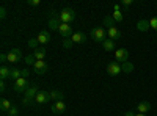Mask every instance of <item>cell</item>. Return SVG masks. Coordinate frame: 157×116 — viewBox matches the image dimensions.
<instances>
[{"label":"cell","mask_w":157,"mask_h":116,"mask_svg":"<svg viewBox=\"0 0 157 116\" xmlns=\"http://www.w3.org/2000/svg\"><path fill=\"white\" fill-rule=\"evenodd\" d=\"M0 61H2V63L8 61V57H6V54H2V55H0Z\"/></svg>","instance_id":"8d00e7d4"},{"label":"cell","mask_w":157,"mask_h":116,"mask_svg":"<svg viewBox=\"0 0 157 116\" xmlns=\"http://www.w3.org/2000/svg\"><path fill=\"white\" fill-rule=\"evenodd\" d=\"M69 39L74 43V44H83L86 41V36L85 33H80V32H74V35L69 38Z\"/></svg>","instance_id":"7c38bea8"},{"label":"cell","mask_w":157,"mask_h":116,"mask_svg":"<svg viewBox=\"0 0 157 116\" xmlns=\"http://www.w3.org/2000/svg\"><path fill=\"white\" fill-rule=\"evenodd\" d=\"M6 57H8V63H13V64L22 61V52L19 49H11L10 52L6 54Z\"/></svg>","instance_id":"3957f363"},{"label":"cell","mask_w":157,"mask_h":116,"mask_svg":"<svg viewBox=\"0 0 157 116\" xmlns=\"http://www.w3.org/2000/svg\"><path fill=\"white\" fill-rule=\"evenodd\" d=\"M90 36L93 38V41H94V43H101V44L109 38V36H107V32L104 30L102 27H96V28H93V30H91V33H90Z\"/></svg>","instance_id":"7a4b0ae2"},{"label":"cell","mask_w":157,"mask_h":116,"mask_svg":"<svg viewBox=\"0 0 157 116\" xmlns=\"http://www.w3.org/2000/svg\"><path fill=\"white\" fill-rule=\"evenodd\" d=\"M113 11H121V3H116V5H113Z\"/></svg>","instance_id":"74e56055"},{"label":"cell","mask_w":157,"mask_h":116,"mask_svg":"<svg viewBox=\"0 0 157 116\" xmlns=\"http://www.w3.org/2000/svg\"><path fill=\"white\" fill-rule=\"evenodd\" d=\"M121 68H123V71H124V72H132V69H134V66H132L130 63H124Z\"/></svg>","instance_id":"f546056e"},{"label":"cell","mask_w":157,"mask_h":116,"mask_svg":"<svg viewBox=\"0 0 157 116\" xmlns=\"http://www.w3.org/2000/svg\"><path fill=\"white\" fill-rule=\"evenodd\" d=\"M11 107H13V104H11L10 99H2L0 100V110H2L3 113H8Z\"/></svg>","instance_id":"e0dca14e"},{"label":"cell","mask_w":157,"mask_h":116,"mask_svg":"<svg viewBox=\"0 0 157 116\" xmlns=\"http://www.w3.org/2000/svg\"><path fill=\"white\" fill-rule=\"evenodd\" d=\"M22 104H24V105H30V104H35V100H32V99H29V97H24V99H22Z\"/></svg>","instance_id":"d6a6232c"},{"label":"cell","mask_w":157,"mask_h":116,"mask_svg":"<svg viewBox=\"0 0 157 116\" xmlns=\"http://www.w3.org/2000/svg\"><path fill=\"white\" fill-rule=\"evenodd\" d=\"M130 3H132V0H123V2H121V6L127 8V6H130Z\"/></svg>","instance_id":"836d02e7"},{"label":"cell","mask_w":157,"mask_h":116,"mask_svg":"<svg viewBox=\"0 0 157 116\" xmlns=\"http://www.w3.org/2000/svg\"><path fill=\"white\" fill-rule=\"evenodd\" d=\"M30 6H39V5H41V0H29V2H27Z\"/></svg>","instance_id":"4dcf8cb0"},{"label":"cell","mask_w":157,"mask_h":116,"mask_svg":"<svg viewBox=\"0 0 157 116\" xmlns=\"http://www.w3.org/2000/svg\"><path fill=\"white\" fill-rule=\"evenodd\" d=\"M39 91H41V89L38 88V85H35V83H33V85H30V86H29L27 91L24 93V97H29V99L35 100V97H36V94H38Z\"/></svg>","instance_id":"8fae6325"},{"label":"cell","mask_w":157,"mask_h":116,"mask_svg":"<svg viewBox=\"0 0 157 116\" xmlns=\"http://www.w3.org/2000/svg\"><path fill=\"white\" fill-rule=\"evenodd\" d=\"M21 77H22V71H21V69H17V68H11L10 79H14V80H17V79H21Z\"/></svg>","instance_id":"44dd1931"},{"label":"cell","mask_w":157,"mask_h":116,"mask_svg":"<svg viewBox=\"0 0 157 116\" xmlns=\"http://www.w3.org/2000/svg\"><path fill=\"white\" fill-rule=\"evenodd\" d=\"M149 110H151V104H149L148 100H141V102H138V104H137V111L138 113L146 114Z\"/></svg>","instance_id":"5bb4252c"},{"label":"cell","mask_w":157,"mask_h":116,"mask_svg":"<svg viewBox=\"0 0 157 116\" xmlns=\"http://www.w3.org/2000/svg\"><path fill=\"white\" fill-rule=\"evenodd\" d=\"M149 27H151L152 30H155V32H157V16L149 19Z\"/></svg>","instance_id":"f1b7e54d"},{"label":"cell","mask_w":157,"mask_h":116,"mask_svg":"<svg viewBox=\"0 0 157 116\" xmlns=\"http://www.w3.org/2000/svg\"><path fill=\"white\" fill-rule=\"evenodd\" d=\"M6 114H8V116H17V114H19V108L13 105V107L10 108V111H8Z\"/></svg>","instance_id":"4316f807"},{"label":"cell","mask_w":157,"mask_h":116,"mask_svg":"<svg viewBox=\"0 0 157 116\" xmlns=\"http://www.w3.org/2000/svg\"><path fill=\"white\" fill-rule=\"evenodd\" d=\"M107 36H109V39H112V41H118V39L123 38V33L116 27H110V28H107Z\"/></svg>","instance_id":"30bf717a"},{"label":"cell","mask_w":157,"mask_h":116,"mask_svg":"<svg viewBox=\"0 0 157 116\" xmlns=\"http://www.w3.org/2000/svg\"><path fill=\"white\" fill-rule=\"evenodd\" d=\"M102 47H104V50H105V52H112V50H115L116 49V46H115V41H112V39H107L102 43Z\"/></svg>","instance_id":"ac0fdd59"},{"label":"cell","mask_w":157,"mask_h":116,"mask_svg":"<svg viewBox=\"0 0 157 116\" xmlns=\"http://www.w3.org/2000/svg\"><path fill=\"white\" fill-rule=\"evenodd\" d=\"M33 69H35L36 74L43 75V74H46V72L49 71V66H47V63L43 60V61H36V63L33 64Z\"/></svg>","instance_id":"ba28073f"},{"label":"cell","mask_w":157,"mask_h":116,"mask_svg":"<svg viewBox=\"0 0 157 116\" xmlns=\"http://www.w3.org/2000/svg\"><path fill=\"white\" fill-rule=\"evenodd\" d=\"M112 16H113V19H115V22H123V11H113L112 13Z\"/></svg>","instance_id":"cb8c5ba5"},{"label":"cell","mask_w":157,"mask_h":116,"mask_svg":"<svg viewBox=\"0 0 157 116\" xmlns=\"http://www.w3.org/2000/svg\"><path fill=\"white\" fill-rule=\"evenodd\" d=\"M57 19H58L61 24H71V22L75 19V13H74V9H71V8H64V9H61V11L58 13Z\"/></svg>","instance_id":"6da1fadb"},{"label":"cell","mask_w":157,"mask_h":116,"mask_svg":"<svg viewBox=\"0 0 157 116\" xmlns=\"http://www.w3.org/2000/svg\"><path fill=\"white\" fill-rule=\"evenodd\" d=\"M33 57H35V60L36 61H43L44 60V57L47 55V50L44 49V47H38L36 50H33V54H32Z\"/></svg>","instance_id":"9a60e30c"},{"label":"cell","mask_w":157,"mask_h":116,"mask_svg":"<svg viewBox=\"0 0 157 116\" xmlns=\"http://www.w3.org/2000/svg\"><path fill=\"white\" fill-rule=\"evenodd\" d=\"M72 44H74V43H72L71 39H64V41H63V47H64V49H69Z\"/></svg>","instance_id":"1f68e13d"},{"label":"cell","mask_w":157,"mask_h":116,"mask_svg":"<svg viewBox=\"0 0 157 116\" xmlns=\"http://www.w3.org/2000/svg\"><path fill=\"white\" fill-rule=\"evenodd\" d=\"M47 25H49V28H50V30H58V28H60V25H61V22H60L58 19H50Z\"/></svg>","instance_id":"7402d4cb"},{"label":"cell","mask_w":157,"mask_h":116,"mask_svg":"<svg viewBox=\"0 0 157 116\" xmlns=\"http://www.w3.org/2000/svg\"><path fill=\"white\" fill-rule=\"evenodd\" d=\"M137 28H138L140 32H145V30L151 28V27H149V21H140V22L137 24Z\"/></svg>","instance_id":"603a6c76"},{"label":"cell","mask_w":157,"mask_h":116,"mask_svg":"<svg viewBox=\"0 0 157 116\" xmlns=\"http://www.w3.org/2000/svg\"><path fill=\"white\" fill-rule=\"evenodd\" d=\"M0 17H2V19H5V17H6V9H5V8L0 9Z\"/></svg>","instance_id":"e575fe53"},{"label":"cell","mask_w":157,"mask_h":116,"mask_svg":"<svg viewBox=\"0 0 157 116\" xmlns=\"http://www.w3.org/2000/svg\"><path fill=\"white\" fill-rule=\"evenodd\" d=\"M10 72H11V69L6 68L5 64H2V68H0V79H2V80H6L8 77H10Z\"/></svg>","instance_id":"ffe728a7"},{"label":"cell","mask_w":157,"mask_h":116,"mask_svg":"<svg viewBox=\"0 0 157 116\" xmlns=\"http://www.w3.org/2000/svg\"><path fill=\"white\" fill-rule=\"evenodd\" d=\"M104 24H105L109 28H110V27H115V19H113V16H105V17H104Z\"/></svg>","instance_id":"d4e9b609"},{"label":"cell","mask_w":157,"mask_h":116,"mask_svg":"<svg viewBox=\"0 0 157 116\" xmlns=\"http://www.w3.org/2000/svg\"><path fill=\"white\" fill-rule=\"evenodd\" d=\"M47 100H50V94L47 93V91H39L38 94H36V97H35V102L36 104H44V102H47Z\"/></svg>","instance_id":"4fadbf2b"},{"label":"cell","mask_w":157,"mask_h":116,"mask_svg":"<svg viewBox=\"0 0 157 116\" xmlns=\"http://www.w3.org/2000/svg\"><path fill=\"white\" fill-rule=\"evenodd\" d=\"M36 39L39 41V44H47L50 41V33L47 30H43V32H39V35L36 36Z\"/></svg>","instance_id":"2e32d148"},{"label":"cell","mask_w":157,"mask_h":116,"mask_svg":"<svg viewBox=\"0 0 157 116\" xmlns=\"http://www.w3.org/2000/svg\"><path fill=\"white\" fill-rule=\"evenodd\" d=\"M49 94H50V100H54V102H57V100H63V93H61V91L52 89V91H49Z\"/></svg>","instance_id":"d6986e66"},{"label":"cell","mask_w":157,"mask_h":116,"mask_svg":"<svg viewBox=\"0 0 157 116\" xmlns=\"http://www.w3.org/2000/svg\"><path fill=\"white\" fill-rule=\"evenodd\" d=\"M135 116H146V114H143V113H137Z\"/></svg>","instance_id":"60d3db41"},{"label":"cell","mask_w":157,"mask_h":116,"mask_svg":"<svg viewBox=\"0 0 157 116\" xmlns=\"http://www.w3.org/2000/svg\"><path fill=\"white\" fill-rule=\"evenodd\" d=\"M50 110H52V113H55V114H61V113H64V110H66V104H64L63 100H57V102L52 104Z\"/></svg>","instance_id":"9c48e42d"},{"label":"cell","mask_w":157,"mask_h":116,"mask_svg":"<svg viewBox=\"0 0 157 116\" xmlns=\"http://www.w3.org/2000/svg\"><path fill=\"white\" fill-rule=\"evenodd\" d=\"M27 75H29V71H27V69H22V77H25V79H27Z\"/></svg>","instance_id":"f35d334b"},{"label":"cell","mask_w":157,"mask_h":116,"mask_svg":"<svg viewBox=\"0 0 157 116\" xmlns=\"http://www.w3.org/2000/svg\"><path fill=\"white\" fill-rule=\"evenodd\" d=\"M121 71H123V68H121V64L118 63V61H110L109 63V66H107V72L110 74V75H120L121 74Z\"/></svg>","instance_id":"8992f818"},{"label":"cell","mask_w":157,"mask_h":116,"mask_svg":"<svg viewBox=\"0 0 157 116\" xmlns=\"http://www.w3.org/2000/svg\"><path fill=\"white\" fill-rule=\"evenodd\" d=\"M38 44H39V41L36 39V38H35V39H30V41H29V47H30V49H33V50H36V49H38Z\"/></svg>","instance_id":"83f0119b"},{"label":"cell","mask_w":157,"mask_h":116,"mask_svg":"<svg viewBox=\"0 0 157 116\" xmlns=\"http://www.w3.org/2000/svg\"><path fill=\"white\" fill-rule=\"evenodd\" d=\"M124 116H135V113H134V111H126Z\"/></svg>","instance_id":"ab89813d"},{"label":"cell","mask_w":157,"mask_h":116,"mask_svg":"<svg viewBox=\"0 0 157 116\" xmlns=\"http://www.w3.org/2000/svg\"><path fill=\"white\" fill-rule=\"evenodd\" d=\"M5 89H6V85H5V80H2V82H0V91H5Z\"/></svg>","instance_id":"d590c367"},{"label":"cell","mask_w":157,"mask_h":116,"mask_svg":"<svg viewBox=\"0 0 157 116\" xmlns=\"http://www.w3.org/2000/svg\"><path fill=\"white\" fill-rule=\"evenodd\" d=\"M29 82H27V79L25 77H21V79H17L16 82H14V91L16 93H25L29 89Z\"/></svg>","instance_id":"277c9868"},{"label":"cell","mask_w":157,"mask_h":116,"mask_svg":"<svg viewBox=\"0 0 157 116\" xmlns=\"http://www.w3.org/2000/svg\"><path fill=\"white\" fill-rule=\"evenodd\" d=\"M24 61L27 63V64H30V66H33V64L36 63V60H35V57H33V55H27V57L24 58Z\"/></svg>","instance_id":"484cf974"},{"label":"cell","mask_w":157,"mask_h":116,"mask_svg":"<svg viewBox=\"0 0 157 116\" xmlns=\"http://www.w3.org/2000/svg\"><path fill=\"white\" fill-rule=\"evenodd\" d=\"M58 33L64 38V39H69V38L74 35L72 27H71L69 24H61V25H60V28H58Z\"/></svg>","instance_id":"52a82bcc"},{"label":"cell","mask_w":157,"mask_h":116,"mask_svg":"<svg viewBox=\"0 0 157 116\" xmlns=\"http://www.w3.org/2000/svg\"><path fill=\"white\" fill-rule=\"evenodd\" d=\"M115 58H116V61L118 63H127V58H129V50L127 49H118V50H115Z\"/></svg>","instance_id":"5b68a950"}]
</instances>
